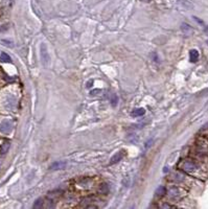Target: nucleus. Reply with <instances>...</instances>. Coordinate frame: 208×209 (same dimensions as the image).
Segmentation results:
<instances>
[{
    "instance_id": "nucleus-1",
    "label": "nucleus",
    "mask_w": 208,
    "mask_h": 209,
    "mask_svg": "<svg viewBox=\"0 0 208 209\" xmlns=\"http://www.w3.org/2000/svg\"><path fill=\"white\" fill-rule=\"evenodd\" d=\"M179 168L182 172H186L187 175H190L196 178H202L205 179L207 176V169L201 162L196 161V159L187 158L184 159L179 163Z\"/></svg>"
},
{
    "instance_id": "nucleus-2",
    "label": "nucleus",
    "mask_w": 208,
    "mask_h": 209,
    "mask_svg": "<svg viewBox=\"0 0 208 209\" xmlns=\"http://www.w3.org/2000/svg\"><path fill=\"white\" fill-rule=\"evenodd\" d=\"M186 193L184 189H182L181 187H178V186H175V187H172L170 190H168V195L173 199H181L183 198Z\"/></svg>"
},
{
    "instance_id": "nucleus-3",
    "label": "nucleus",
    "mask_w": 208,
    "mask_h": 209,
    "mask_svg": "<svg viewBox=\"0 0 208 209\" xmlns=\"http://www.w3.org/2000/svg\"><path fill=\"white\" fill-rule=\"evenodd\" d=\"M40 57H41V62L43 64L44 67H46L49 63V55L47 51V46L44 43L40 45Z\"/></svg>"
},
{
    "instance_id": "nucleus-4",
    "label": "nucleus",
    "mask_w": 208,
    "mask_h": 209,
    "mask_svg": "<svg viewBox=\"0 0 208 209\" xmlns=\"http://www.w3.org/2000/svg\"><path fill=\"white\" fill-rule=\"evenodd\" d=\"M197 151L200 155H207L208 156V141L207 140H199L197 142Z\"/></svg>"
},
{
    "instance_id": "nucleus-5",
    "label": "nucleus",
    "mask_w": 208,
    "mask_h": 209,
    "mask_svg": "<svg viewBox=\"0 0 208 209\" xmlns=\"http://www.w3.org/2000/svg\"><path fill=\"white\" fill-rule=\"evenodd\" d=\"M66 167V162L64 161H55L51 165L49 166V169L51 170H60V169H64Z\"/></svg>"
},
{
    "instance_id": "nucleus-6",
    "label": "nucleus",
    "mask_w": 208,
    "mask_h": 209,
    "mask_svg": "<svg viewBox=\"0 0 208 209\" xmlns=\"http://www.w3.org/2000/svg\"><path fill=\"white\" fill-rule=\"evenodd\" d=\"M122 152H124V151H120V152L116 153V154L111 158L110 164H115V163H117V162H119V161L122 160V157H124V153Z\"/></svg>"
},
{
    "instance_id": "nucleus-7",
    "label": "nucleus",
    "mask_w": 208,
    "mask_h": 209,
    "mask_svg": "<svg viewBox=\"0 0 208 209\" xmlns=\"http://www.w3.org/2000/svg\"><path fill=\"white\" fill-rule=\"evenodd\" d=\"M11 130H12V123H11V121L5 120L1 123V131L3 133H9Z\"/></svg>"
},
{
    "instance_id": "nucleus-8",
    "label": "nucleus",
    "mask_w": 208,
    "mask_h": 209,
    "mask_svg": "<svg viewBox=\"0 0 208 209\" xmlns=\"http://www.w3.org/2000/svg\"><path fill=\"white\" fill-rule=\"evenodd\" d=\"M189 60L191 63H196L197 61L199 60V51L196 49H191L189 51Z\"/></svg>"
},
{
    "instance_id": "nucleus-9",
    "label": "nucleus",
    "mask_w": 208,
    "mask_h": 209,
    "mask_svg": "<svg viewBox=\"0 0 208 209\" xmlns=\"http://www.w3.org/2000/svg\"><path fill=\"white\" fill-rule=\"evenodd\" d=\"M145 110L143 108H136L132 111V116L134 117H139V116H142V115H145Z\"/></svg>"
},
{
    "instance_id": "nucleus-10",
    "label": "nucleus",
    "mask_w": 208,
    "mask_h": 209,
    "mask_svg": "<svg viewBox=\"0 0 208 209\" xmlns=\"http://www.w3.org/2000/svg\"><path fill=\"white\" fill-rule=\"evenodd\" d=\"M98 191L101 192V193H108L109 192V185L106 183H103L99 185V189H98Z\"/></svg>"
},
{
    "instance_id": "nucleus-11",
    "label": "nucleus",
    "mask_w": 208,
    "mask_h": 209,
    "mask_svg": "<svg viewBox=\"0 0 208 209\" xmlns=\"http://www.w3.org/2000/svg\"><path fill=\"white\" fill-rule=\"evenodd\" d=\"M165 192H166V189H165L164 186H159L158 188L156 189V195H158V197H162V195H164Z\"/></svg>"
},
{
    "instance_id": "nucleus-12",
    "label": "nucleus",
    "mask_w": 208,
    "mask_h": 209,
    "mask_svg": "<svg viewBox=\"0 0 208 209\" xmlns=\"http://www.w3.org/2000/svg\"><path fill=\"white\" fill-rule=\"evenodd\" d=\"M9 142H4L2 144V146H1L0 152H1V154H4V153H6L9 151Z\"/></svg>"
},
{
    "instance_id": "nucleus-13",
    "label": "nucleus",
    "mask_w": 208,
    "mask_h": 209,
    "mask_svg": "<svg viewBox=\"0 0 208 209\" xmlns=\"http://www.w3.org/2000/svg\"><path fill=\"white\" fill-rule=\"evenodd\" d=\"M43 207V200L42 199H39L35 202L34 204V208H42Z\"/></svg>"
},
{
    "instance_id": "nucleus-14",
    "label": "nucleus",
    "mask_w": 208,
    "mask_h": 209,
    "mask_svg": "<svg viewBox=\"0 0 208 209\" xmlns=\"http://www.w3.org/2000/svg\"><path fill=\"white\" fill-rule=\"evenodd\" d=\"M1 59H2V61H4V62H11V57L6 55V53H1Z\"/></svg>"
},
{
    "instance_id": "nucleus-15",
    "label": "nucleus",
    "mask_w": 208,
    "mask_h": 209,
    "mask_svg": "<svg viewBox=\"0 0 208 209\" xmlns=\"http://www.w3.org/2000/svg\"><path fill=\"white\" fill-rule=\"evenodd\" d=\"M175 206H172V205H167V204H164V205H162L161 208H173Z\"/></svg>"
},
{
    "instance_id": "nucleus-16",
    "label": "nucleus",
    "mask_w": 208,
    "mask_h": 209,
    "mask_svg": "<svg viewBox=\"0 0 208 209\" xmlns=\"http://www.w3.org/2000/svg\"><path fill=\"white\" fill-rule=\"evenodd\" d=\"M98 92H101V90H99V89H98V90H93V91H91V94H92V95L98 94Z\"/></svg>"
},
{
    "instance_id": "nucleus-17",
    "label": "nucleus",
    "mask_w": 208,
    "mask_h": 209,
    "mask_svg": "<svg viewBox=\"0 0 208 209\" xmlns=\"http://www.w3.org/2000/svg\"><path fill=\"white\" fill-rule=\"evenodd\" d=\"M92 84H93V80H90L87 83V88H90V87H92Z\"/></svg>"
},
{
    "instance_id": "nucleus-18",
    "label": "nucleus",
    "mask_w": 208,
    "mask_h": 209,
    "mask_svg": "<svg viewBox=\"0 0 208 209\" xmlns=\"http://www.w3.org/2000/svg\"><path fill=\"white\" fill-rule=\"evenodd\" d=\"M207 137H208V136H207Z\"/></svg>"
}]
</instances>
